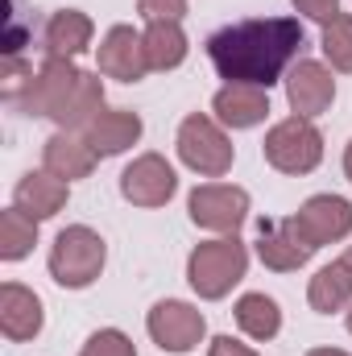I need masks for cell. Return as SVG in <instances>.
Returning a JSON list of instances; mask_svg holds the SVG:
<instances>
[{
  "mask_svg": "<svg viewBox=\"0 0 352 356\" xmlns=\"http://www.w3.org/2000/svg\"><path fill=\"white\" fill-rule=\"evenodd\" d=\"M298 50H303L298 17H249L207 38V58L224 83H253L265 91L278 79H286V71L298 63Z\"/></svg>",
  "mask_w": 352,
  "mask_h": 356,
  "instance_id": "cell-1",
  "label": "cell"
},
{
  "mask_svg": "<svg viewBox=\"0 0 352 356\" xmlns=\"http://www.w3.org/2000/svg\"><path fill=\"white\" fill-rule=\"evenodd\" d=\"M249 273V245L241 236H216L191 249L186 257V282L203 302H216L232 294V286Z\"/></svg>",
  "mask_w": 352,
  "mask_h": 356,
  "instance_id": "cell-2",
  "label": "cell"
},
{
  "mask_svg": "<svg viewBox=\"0 0 352 356\" xmlns=\"http://www.w3.org/2000/svg\"><path fill=\"white\" fill-rule=\"evenodd\" d=\"M104 261H108V245L88 224L63 228L54 236V245H50V277L63 290H88L91 282L104 273Z\"/></svg>",
  "mask_w": 352,
  "mask_h": 356,
  "instance_id": "cell-3",
  "label": "cell"
},
{
  "mask_svg": "<svg viewBox=\"0 0 352 356\" xmlns=\"http://www.w3.org/2000/svg\"><path fill=\"white\" fill-rule=\"evenodd\" d=\"M175 145H178V162L203 178H224L237 162V149H232L224 124L216 116H203V112H191L178 124Z\"/></svg>",
  "mask_w": 352,
  "mask_h": 356,
  "instance_id": "cell-4",
  "label": "cell"
},
{
  "mask_svg": "<svg viewBox=\"0 0 352 356\" xmlns=\"http://www.w3.org/2000/svg\"><path fill=\"white\" fill-rule=\"evenodd\" d=\"M262 154L278 175L303 178L323 162V133H319L315 120H307V116H286V120H278V124L265 133Z\"/></svg>",
  "mask_w": 352,
  "mask_h": 356,
  "instance_id": "cell-5",
  "label": "cell"
},
{
  "mask_svg": "<svg viewBox=\"0 0 352 356\" xmlns=\"http://www.w3.org/2000/svg\"><path fill=\"white\" fill-rule=\"evenodd\" d=\"M191 224L203 232H220V236H237L241 224L249 220V191L232 186V182H203L191 191L186 199Z\"/></svg>",
  "mask_w": 352,
  "mask_h": 356,
  "instance_id": "cell-6",
  "label": "cell"
},
{
  "mask_svg": "<svg viewBox=\"0 0 352 356\" xmlns=\"http://www.w3.org/2000/svg\"><path fill=\"white\" fill-rule=\"evenodd\" d=\"M145 332H150V340H154L162 353L182 356V353H195V348L203 344L207 319H203L199 307H191V302H182V298H162V302L150 307Z\"/></svg>",
  "mask_w": 352,
  "mask_h": 356,
  "instance_id": "cell-7",
  "label": "cell"
},
{
  "mask_svg": "<svg viewBox=\"0 0 352 356\" xmlns=\"http://www.w3.org/2000/svg\"><path fill=\"white\" fill-rule=\"evenodd\" d=\"M95 71L104 79H120V83H137L150 75V58H145V38L133 25H112L99 46H95Z\"/></svg>",
  "mask_w": 352,
  "mask_h": 356,
  "instance_id": "cell-8",
  "label": "cell"
},
{
  "mask_svg": "<svg viewBox=\"0 0 352 356\" xmlns=\"http://www.w3.org/2000/svg\"><path fill=\"white\" fill-rule=\"evenodd\" d=\"M175 191H178V175L162 154H141L120 175V195L133 207H166L175 199Z\"/></svg>",
  "mask_w": 352,
  "mask_h": 356,
  "instance_id": "cell-9",
  "label": "cell"
},
{
  "mask_svg": "<svg viewBox=\"0 0 352 356\" xmlns=\"http://www.w3.org/2000/svg\"><path fill=\"white\" fill-rule=\"evenodd\" d=\"M286 99H290V112L294 116H323L336 99V79H332V67L319 63V58H298L290 71H286Z\"/></svg>",
  "mask_w": 352,
  "mask_h": 356,
  "instance_id": "cell-10",
  "label": "cell"
},
{
  "mask_svg": "<svg viewBox=\"0 0 352 356\" xmlns=\"http://www.w3.org/2000/svg\"><path fill=\"white\" fill-rule=\"evenodd\" d=\"M298 232L323 249V245H340L352 236V203L344 195H311L298 211H294Z\"/></svg>",
  "mask_w": 352,
  "mask_h": 356,
  "instance_id": "cell-11",
  "label": "cell"
},
{
  "mask_svg": "<svg viewBox=\"0 0 352 356\" xmlns=\"http://www.w3.org/2000/svg\"><path fill=\"white\" fill-rule=\"evenodd\" d=\"M257 257H262V266L273 269V273H290V269H303L315 257V245L298 232L294 216H286V220H262Z\"/></svg>",
  "mask_w": 352,
  "mask_h": 356,
  "instance_id": "cell-12",
  "label": "cell"
},
{
  "mask_svg": "<svg viewBox=\"0 0 352 356\" xmlns=\"http://www.w3.org/2000/svg\"><path fill=\"white\" fill-rule=\"evenodd\" d=\"M79 67L75 63H67V58H46L42 67H38V75L29 79V88H25V95L17 99L21 104V112H29V116H54L58 112V104L71 95V88L79 83Z\"/></svg>",
  "mask_w": 352,
  "mask_h": 356,
  "instance_id": "cell-13",
  "label": "cell"
},
{
  "mask_svg": "<svg viewBox=\"0 0 352 356\" xmlns=\"http://www.w3.org/2000/svg\"><path fill=\"white\" fill-rule=\"evenodd\" d=\"M42 323H46L42 298L21 282H4L0 286V332H4V340L25 344L42 332Z\"/></svg>",
  "mask_w": 352,
  "mask_h": 356,
  "instance_id": "cell-14",
  "label": "cell"
},
{
  "mask_svg": "<svg viewBox=\"0 0 352 356\" xmlns=\"http://www.w3.org/2000/svg\"><path fill=\"white\" fill-rule=\"evenodd\" d=\"M141 133H145V124H141L137 112H129V108H104L83 129V141L95 149V158H116V154L133 149L141 141Z\"/></svg>",
  "mask_w": 352,
  "mask_h": 356,
  "instance_id": "cell-15",
  "label": "cell"
},
{
  "mask_svg": "<svg viewBox=\"0 0 352 356\" xmlns=\"http://www.w3.org/2000/svg\"><path fill=\"white\" fill-rule=\"evenodd\" d=\"M211 116L224 129H257L269 116V91L253 83H224L211 95Z\"/></svg>",
  "mask_w": 352,
  "mask_h": 356,
  "instance_id": "cell-16",
  "label": "cell"
},
{
  "mask_svg": "<svg viewBox=\"0 0 352 356\" xmlns=\"http://www.w3.org/2000/svg\"><path fill=\"white\" fill-rule=\"evenodd\" d=\"M91 38H95V25H91L88 13H79V8H58V13H50V21H46V29H42V50H46V58H67V63H75L79 54L91 50Z\"/></svg>",
  "mask_w": 352,
  "mask_h": 356,
  "instance_id": "cell-17",
  "label": "cell"
},
{
  "mask_svg": "<svg viewBox=\"0 0 352 356\" xmlns=\"http://www.w3.org/2000/svg\"><path fill=\"white\" fill-rule=\"evenodd\" d=\"M67 199H71V182L58 178V175H50V170H29V175L13 186V203H17L25 216H33L38 224H42V220H54V216L67 207Z\"/></svg>",
  "mask_w": 352,
  "mask_h": 356,
  "instance_id": "cell-18",
  "label": "cell"
},
{
  "mask_svg": "<svg viewBox=\"0 0 352 356\" xmlns=\"http://www.w3.org/2000/svg\"><path fill=\"white\" fill-rule=\"evenodd\" d=\"M95 149H91L88 141H83V133H54V137H46V145H42V170H50V175L67 178V182H75V178H88L95 170Z\"/></svg>",
  "mask_w": 352,
  "mask_h": 356,
  "instance_id": "cell-19",
  "label": "cell"
},
{
  "mask_svg": "<svg viewBox=\"0 0 352 356\" xmlns=\"http://www.w3.org/2000/svg\"><path fill=\"white\" fill-rule=\"evenodd\" d=\"M104 112V75L99 71H83L79 83L71 88V95L58 104V112L50 116L63 133H83L91 120Z\"/></svg>",
  "mask_w": 352,
  "mask_h": 356,
  "instance_id": "cell-20",
  "label": "cell"
},
{
  "mask_svg": "<svg viewBox=\"0 0 352 356\" xmlns=\"http://www.w3.org/2000/svg\"><path fill=\"white\" fill-rule=\"evenodd\" d=\"M307 302L319 315H336V311H349L352 307V266L344 257H336L323 269H315V277L307 286Z\"/></svg>",
  "mask_w": 352,
  "mask_h": 356,
  "instance_id": "cell-21",
  "label": "cell"
},
{
  "mask_svg": "<svg viewBox=\"0 0 352 356\" xmlns=\"http://www.w3.org/2000/svg\"><path fill=\"white\" fill-rule=\"evenodd\" d=\"M145 58H150V71H175L186 63L191 54V42L182 33V25L175 21H162V25H145Z\"/></svg>",
  "mask_w": 352,
  "mask_h": 356,
  "instance_id": "cell-22",
  "label": "cell"
},
{
  "mask_svg": "<svg viewBox=\"0 0 352 356\" xmlns=\"http://www.w3.org/2000/svg\"><path fill=\"white\" fill-rule=\"evenodd\" d=\"M237 323L249 340L269 344L278 332H282V307L269 298V294H241L237 298Z\"/></svg>",
  "mask_w": 352,
  "mask_h": 356,
  "instance_id": "cell-23",
  "label": "cell"
},
{
  "mask_svg": "<svg viewBox=\"0 0 352 356\" xmlns=\"http://www.w3.org/2000/svg\"><path fill=\"white\" fill-rule=\"evenodd\" d=\"M38 245V220L25 216L17 203L0 211V261H21Z\"/></svg>",
  "mask_w": 352,
  "mask_h": 356,
  "instance_id": "cell-24",
  "label": "cell"
},
{
  "mask_svg": "<svg viewBox=\"0 0 352 356\" xmlns=\"http://www.w3.org/2000/svg\"><path fill=\"white\" fill-rule=\"evenodd\" d=\"M319 50H323V58H328L332 71L352 75V13H336V17L323 25Z\"/></svg>",
  "mask_w": 352,
  "mask_h": 356,
  "instance_id": "cell-25",
  "label": "cell"
},
{
  "mask_svg": "<svg viewBox=\"0 0 352 356\" xmlns=\"http://www.w3.org/2000/svg\"><path fill=\"white\" fill-rule=\"evenodd\" d=\"M79 356H137V348H133V340L120 327H99V332L88 336V344L79 348Z\"/></svg>",
  "mask_w": 352,
  "mask_h": 356,
  "instance_id": "cell-26",
  "label": "cell"
},
{
  "mask_svg": "<svg viewBox=\"0 0 352 356\" xmlns=\"http://www.w3.org/2000/svg\"><path fill=\"white\" fill-rule=\"evenodd\" d=\"M137 17H141L145 25H162V21L182 25V17H186V0H137Z\"/></svg>",
  "mask_w": 352,
  "mask_h": 356,
  "instance_id": "cell-27",
  "label": "cell"
},
{
  "mask_svg": "<svg viewBox=\"0 0 352 356\" xmlns=\"http://www.w3.org/2000/svg\"><path fill=\"white\" fill-rule=\"evenodd\" d=\"M290 4H294V13H303L307 21H319V25H328L340 13V0H290Z\"/></svg>",
  "mask_w": 352,
  "mask_h": 356,
  "instance_id": "cell-28",
  "label": "cell"
},
{
  "mask_svg": "<svg viewBox=\"0 0 352 356\" xmlns=\"http://www.w3.org/2000/svg\"><path fill=\"white\" fill-rule=\"evenodd\" d=\"M207 356H257V348H249V344H241V340H232V336H216L211 348H207Z\"/></svg>",
  "mask_w": 352,
  "mask_h": 356,
  "instance_id": "cell-29",
  "label": "cell"
},
{
  "mask_svg": "<svg viewBox=\"0 0 352 356\" xmlns=\"http://www.w3.org/2000/svg\"><path fill=\"white\" fill-rule=\"evenodd\" d=\"M307 356H352V353H344V348H311Z\"/></svg>",
  "mask_w": 352,
  "mask_h": 356,
  "instance_id": "cell-30",
  "label": "cell"
},
{
  "mask_svg": "<svg viewBox=\"0 0 352 356\" xmlns=\"http://www.w3.org/2000/svg\"><path fill=\"white\" fill-rule=\"evenodd\" d=\"M344 175H349V182H352V141L344 145Z\"/></svg>",
  "mask_w": 352,
  "mask_h": 356,
  "instance_id": "cell-31",
  "label": "cell"
},
{
  "mask_svg": "<svg viewBox=\"0 0 352 356\" xmlns=\"http://www.w3.org/2000/svg\"><path fill=\"white\" fill-rule=\"evenodd\" d=\"M344 261H349V266H352V245H349V253H344Z\"/></svg>",
  "mask_w": 352,
  "mask_h": 356,
  "instance_id": "cell-32",
  "label": "cell"
},
{
  "mask_svg": "<svg viewBox=\"0 0 352 356\" xmlns=\"http://www.w3.org/2000/svg\"><path fill=\"white\" fill-rule=\"evenodd\" d=\"M344 323H349V332H352V307H349V319H344Z\"/></svg>",
  "mask_w": 352,
  "mask_h": 356,
  "instance_id": "cell-33",
  "label": "cell"
}]
</instances>
